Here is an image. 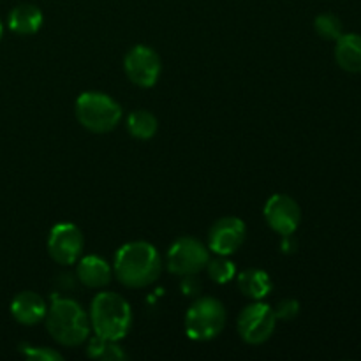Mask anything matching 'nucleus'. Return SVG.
<instances>
[{"instance_id":"f257e3e1","label":"nucleus","mask_w":361,"mask_h":361,"mask_svg":"<svg viewBox=\"0 0 361 361\" xmlns=\"http://www.w3.org/2000/svg\"><path fill=\"white\" fill-rule=\"evenodd\" d=\"M162 257L152 243L137 240L120 247L113 261V275L129 289H143L157 282L162 274Z\"/></svg>"},{"instance_id":"f03ea898","label":"nucleus","mask_w":361,"mask_h":361,"mask_svg":"<svg viewBox=\"0 0 361 361\" xmlns=\"http://www.w3.org/2000/svg\"><path fill=\"white\" fill-rule=\"evenodd\" d=\"M44 323L53 341L63 348H78L85 344L92 334L87 310L76 300L66 296H53Z\"/></svg>"},{"instance_id":"7ed1b4c3","label":"nucleus","mask_w":361,"mask_h":361,"mask_svg":"<svg viewBox=\"0 0 361 361\" xmlns=\"http://www.w3.org/2000/svg\"><path fill=\"white\" fill-rule=\"evenodd\" d=\"M88 317L94 335L108 341L120 342L133 328V309L129 302L113 291H101L95 295Z\"/></svg>"},{"instance_id":"20e7f679","label":"nucleus","mask_w":361,"mask_h":361,"mask_svg":"<svg viewBox=\"0 0 361 361\" xmlns=\"http://www.w3.org/2000/svg\"><path fill=\"white\" fill-rule=\"evenodd\" d=\"M76 120L81 127L94 134H108L122 120L118 102L102 92H83L74 104Z\"/></svg>"},{"instance_id":"39448f33","label":"nucleus","mask_w":361,"mask_h":361,"mask_svg":"<svg viewBox=\"0 0 361 361\" xmlns=\"http://www.w3.org/2000/svg\"><path fill=\"white\" fill-rule=\"evenodd\" d=\"M226 319H228V314H226L222 302L212 298V296H204V298L196 300L189 307L183 326H185V334L190 341L208 342L222 334Z\"/></svg>"},{"instance_id":"423d86ee","label":"nucleus","mask_w":361,"mask_h":361,"mask_svg":"<svg viewBox=\"0 0 361 361\" xmlns=\"http://www.w3.org/2000/svg\"><path fill=\"white\" fill-rule=\"evenodd\" d=\"M208 261H210L208 245L192 236H182L169 247L166 267L169 274L176 277H189V275L201 274L207 268Z\"/></svg>"},{"instance_id":"0eeeda50","label":"nucleus","mask_w":361,"mask_h":361,"mask_svg":"<svg viewBox=\"0 0 361 361\" xmlns=\"http://www.w3.org/2000/svg\"><path fill=\"white\" fill-rule=\"evenodd\" d=\"M277 323L274 309L259 300V302H252L243 307L236 321V328L245 344L261 345L270 341Z\"/></svg>"},{"instance_id":"6e6552de","label":"nucleus","mask_w":361,"mask_h":361,"mask_svg":"<svg viewBox=\"0 0 361 361\" xmlns=\"http://www.w3.org/2000/svg\"><path fill=\"white\" fill-rule=\"evenodd\" d=\"M48 254L55 263L62 267L76 264L85 249L83 231L73 222H60L55 224L48 236Z\"/></svg>"},{"instance_id":"1a4fd4ad","label":"nucleus","mask_w":361,"mask_h":361,"mask_svg":"<svg viewBox=\"0 0 361 361\" xmlns=\"http://www.w3.org/2000/svg\"><path fill=\"white\" fill-rule=\"evenodd\" d=\"M123 71L133 85L140 88H152L161 78V56L150 46L137 44L127 51L123 59Z\"/></svg>"},{"instance_id":"9d476101","label":"nucleus","mask_w":361,"mask_h":361,"mask_svg":"<svg viewBox=\"0 0 361 361\" xmlns=\"http://www.w3.org/2000/svg\"><path fill=\"white\" fill-rule=\"evenodd\" d=\"M264 221L281 236L295 235L302 222V208L288 194H274L264 204Z\"/></svg>"},{"instance_id":"9b49d317","label":"nucleus","mask_w":361,"mask_h":361,"mask_svg":"<svg viewBox=\"0 0 361 361\" xmlns=\"http://www.w3.org/2000/svg\"><path fill=\"white\" fill-rule=\"evenodd\" d=\"M247 236V226L240 217H222L208 231V249L215 256H233Z\"/></svg>"},{"instance_id":"f8f14e48","label":"nucleus","mask_w":361,"mask_h":361,"mask_svg":"<svg viewBox=\"0 0 361 361\" xmlns=\"http://www.w3.org/2000/svg\"><path fill=\"white\" fill-rule=\"evenodd\" d=\"M48 312V303L34 291H21L11 302V316L23 326H35L42 323Z\"/></svg>"},{"instance_id":"ddd939ff","label":"nucleus","mask_w":361,"mask_h":361,"mask_svg":"<svg viewBox=\"0 0 361 361\" xmlns=\"http://www.w3.org/2000/svg\"><path fill=\"white\" fill-rule=\"evenodd\" d=\"M76 277L85 288L104 289L113 279V268L101 256L80 257L76 263Z\"/></svg>"},{"instance_id":"4468645a","label":"nucleus","mask_w":361,"mask_h":361,"mask_svg":"<svg viewBox=\"0 0 361 361\" xmlns=\"http://www.w3.org/2000/svg\"><path fill=\"white\" fill-rule=\"evenodd\" d=\"M335 62L345 73H361V34H342L335 41Z\"/></svg>"},{"instance_id":"2eb2a0df","label":"nucleus","mask_w":361,"mask_h":361,"mask_svg":"<svg viewBox=\"0 0 361 361\" xmlns=\"http://www.w3.org/2000/svg\"><path fill=\"white\" fill-rule=\"evenodd\" d=\"M236 284H238L240 293L252 302L264 300L274 289V282L268 271L259 270V268H249L242 274H236Z\"/></svg>"},{"instance_id":"dca6fc26","label":"nucleus","mask_w":361,"mask_h":361,"mask_svg":"<svg viewBox=\"0 0 361 361\" xmlns=\"http://www.w3.org/2000/svg\"><path fill=\"white\" fill-rule=\"evenodd\" d=\"M42 21V11L34 4H20L14 7L7 18V25L9 30L18 35H34L41 30Z\"/></svg>"},{"instance_id":"f3484780","label":"nucleus","mask_w":361,"mask_h":361,"mask_svg":"<svg viewBox=\"0 0 361 361\" xmlns=\"http://www.w3.org/2000/svg\"><path fill=\"white\" fill-rule=\"evenodd\" d=\"M127 133L140 141H148L157 134L159 122L157 116L148 109H134L127 116Z\"/></svg>"},{"instance_id":"a211bd4d","label":"nucleus","mask_w":361,"mask_h":361,"mask_svg":"<svg viewBox=\"0 0 361 361\" xmlns=\"http://www.w3.org/2000/svg\"><path fill=\"white\" fill-rule=\"evenodd\" d=\"M87 356L92 360H101V361H122L127 358V353L120 348L116 341H108L95 335L90 338L87 345Z\"/></svg>"},{"instance_id":"6ab92c4d","label":"nucleus","mask_w":361,"mask_h":361,"mask_svg":"<svg viewBox=\"0 0 361 361\" xmlns=\"http://www.w3.org/2000/svg\"><path fill=\"white\" fill-rule=\"evenodd\" d=\"M207 274L212 282L219 286H226L236 279V264L229 259V256H217L208 261Z\"/></svg>"},{"instance_id":"aec40b11","label":"nucleus","mask_w":361,"mask_h":361,"mask_svg":"<svg viewBox=\"0 0 361 361\" xmlns=\"http://www.w3.org/2000/svg\"><path fill=\"white\" fill-rule=\"evenodd\" d=\"M314 28L316 34L324 41H337L342 34H344V23L337 14L323 13L314 20Z\"/></svg>"},{"instance_id":"412c9836","label":"nucleus","mask_w":361,"mask_h":361,"mask_svg":"<svg viewBox=\"0 0 361 361\" xmlns=\"http://www.w3.org/2000/svg\"><path fill=\"white\" fill-rule=\"evenodd\" d=\"M20 353L28 360L34 361H62L63 356L60 355L56 349L46 348V345H32V344H21Z\"/></svg>"},{"instance_id":"4be33fe9","label":"nucleus","mask_w":361,"mask_h":361,"mask_svg":"<svg viewBox=\"0 0 361 361\" xmlns=\"http://www.w3.org/2000/svg\"><path fill=\"white\" fill-rule=\"evenodd\" d=\"M275 312V317L277 321H284V323H289V321H295L300 314V302L295 298H284L277 303L275 307H271Z\"/></svg>"},{"instance_id":"5701e85b","label":"nucleus","mask_w":361,"mask_h":361,"mask_svg":"<svg viewBox=\"0 0 361 361\" xmlns=\"http://www.w3.org/2000/svg\"><path fill=\"white\" fill-rule=\"evenodd\" d=\"M182 289L185 293V296H197L201 293V282L197 279V275H189V277H182Z\"/></svg>"},{"instance_id":"b1692460","label":"nucleus","mask_w":361,"mask_h":361,"mask_svg":"<svg viewBox=\"0 0 361 361\" xmlns=\"http://www.w3.org/2000/svg\"><path fill=\"white\" fill-rule=\"evenodd\" d=\"M282 252L284 254H293L296 250V247H298V243H296L295 240V235H288V236H282Z\"/></svg>"},{"instance_id":"393cba45","label":"nucleus","mask_w":361,"mask_h":361,"mask_svg":"<svg viewBox=\"0 0 361 361\" xmlns=\"http://www.w3.org/2000/svg\"><path fill=\"white\" fill-rule=\"evenodd\" d=\"M2 35H4V25L2 21H0V39H2Z\"/></svg>"}]
</instances>
